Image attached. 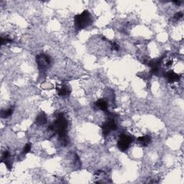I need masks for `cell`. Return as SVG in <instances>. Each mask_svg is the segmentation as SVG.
Returning <instances> with one entry per match:
<instances>
[{"label": "cell", "mask_w": 184, "mask_h": 184, "mask_svg": "<svg viewBox=\"0 0 184 184\" xmlns=\"http://www.w3.org/2000/svg\"><path fill=\"white\" fill-rule=\"evenodd\" d=\"M67 127H68V122L65 118L63 114H58L57 119L54 123L50 125L49 128L51 130L55 131L59 135V138L61 139L63 143L67 145L68 143V137H67Z\"/></svg>", "instance_id": "1"}, {"label": "cell", "mask_w": 184, "mask_h": 184, "mask_svg": "<svg viewBox=\"0 0 184 184\" xmlns=\"http://www.w3.org/2000/svg\"><path fill=\"white\" fill-rule=\"evenodd\" d=\"M92 23L91 14L88 10L83 11L81 14L74 17V26L78 30L84 29Z\"/></svg>", "instance_id": "2"}, {"label": "cell", "mask_w": 184, "mask_h": 184, "mask_svg": "<svg viewBox=\"0 0 184 184\" xmlns=\"http://www.w3.org/2000/svg\"><path fill=\"white\" fill-rule=\"evenodd\" d=\"M133 139L132 137L129 136L127 135H120V140H119L117 143V147L119 150L121 151H126L129 148L130 145L133 143Z\"/></svg>", "instance_id": "3"}, {"label": "cell", "mask_w": 184, "mask_h": 184, "mask_svg": "<svg viewBox=\"0 0 184 184\" xmlns=\"http://www.w3.org/2000/svg\"><path fill=\"white\" fill-rule=\"evenodd\" d=\"M36 61L40 70H46L51 64V58L48 55L46 54H41L37 56Z\"/></svg>", "instance_id": "4"}, {"label": "cell", "mask_w": 184, "mask_h": 184, "mask_svg": "<svg viewBox=\"0 0 184 184\" xmlns=\"http://www.w3.org/2000/svg\"><path fill=\"white\" fill-rule=\"evenodd\" d=\"M101 128H102V133L104 135H106L108 134H109L111 132L116 130L117 129V126L114 120H111L106 122L104 124Z\"/></svg>", "instance_id": "5"}, {"label": "cell", "mask_w": 184, "mask_h": 184, "mask_svg": "<svg viewBox=\"0 0 184 184\" xmlns=\"http://www.w3.org/2000/svg\"><path fill=\"white\" fill-rule=\"evenodd\" d=\"M165 76H166V78L168 79V81L170 82V83L179 81V80H180V76L178 74H177V73H175L173 71L167 72L166 74H165Z\"/></svg>", "instance_id": "6"}, {"label": "cell", "mask_w": 184, "mask_h": 184, "mask_svg": "<svg viewBox=\"0 0 184 184\" xmlns=\"http://www.w3.org/2000/svg\"><path fill=\"white\" fill-rule=\"evenodd\" d=\"M57 91L60 96H67L71 93V89L69 88V86L67 85H62V86H58Z\"/></svg>", "instance_id": "7"}, {"label": "cell", "mask_w": 184, "mask_h": 184, "mask_svg": "<svg viewBox=\"0 0 184 184\" xmlns=\"http://www.w3.org/2000/svg\"><path fill=\"white\" fill-rule=\"evenodd\" d=\"M96 106L100 109L101 110H102L104 112H107L108 109V104L105 100L104 99H99L95 103Z\"/></svg>", "instance_id": "8"}, {"label": "cell", "mask_w": 184, "mask_h": 184, "mask_svg": "<svg viewBox=\"0 0 184 184\" xmlns=\"http://www.w3.org/2000/svg\"><path fill=\"white\" fill-rule=\"evenodd\" d=\"M47 122V116L46 114L44 112H41L38 115L36 119V122L38 124V125H42L46 124Z\"/></svg>", "instance_id": "9"}, {"label": "cell", "mask_w": 184, "mask_h": 184, "mask_svg": "<svg viewBox=\"0 0 184 184\" xmlns=\"http://www.w3.org/2000/svg\"><path fill=\"white\" fill-rule=\"evenodd\" d=\"M138 141L143 146H147L148 144H150V141H151V138L149 135H145L143 137H140L138 139Z\"/></svg>", "instance_id": "10"}, {"label": "cell", "mask_w": 184, "mask_h": 184, "mask_svg": "<svg viewBox=\"0 0 184 184\" xmlns=\"http://www.w3.org/2000/svg\"><path fill=\"white\" fill-rule=\"evenodd\" d=\"M14 111V106H11L9 109L6 110H1V116L2 118H7L9 116H11L12 114L13 113Z\"/></svg>", "instance_id": "11"}, {"label": "cell", "mask_w": 184, "mask_h": 184, "mask_svg": "<svg viewBox=\"0 0 184 184\" xmlns=\"http://www.w3.org/2000/svg\"><path fill=\"white\" fill-rule=\"evenodd\" d=\"M30 150H31V144L30 143L26 144V145L25 146V148H23L22 153L26 154V153H29V152L30 151Z\"/></svg>", "instance_id": "12"}, {"label": "cell", "mask_w": 184, "mask_h": 184, "mask_svg": "<svg viewBox=\"0 0 184 184\" xmlns=\"http://www.w3.org/2000/svg\"><path fill=\"white\" fill-rule=\"evenodd\" d=\"M182 17H183V13L180 12H177L176 14H175V15H174V19L178 20H180Z\"/></svg>", "instance_id": "13"}, {"label": "cell", "mask_w": 184, "mask_h": 184, "mask_svg": "<svg viewBox=\"0 0 184 184\" xmlns=\"http://www.w3.org/2000/svg\"><path fill=\"white\" fill-rule=\"evenodd\" d=\"M110 43H111L113 50H114V51H119V49H120V46L117 44V43H115V42L114 43H112V42H110Z\"/></svg>", "instance_id": "14"}, {"label": "cell", "mask_w": 184, "mask_h": 184, "mask_svg": "<svg viewBox=\"0 0 184 184\" xmlns=\"http://www.w3.org/2000/svg\"><path fill=\"white\" fill-rule=\"evenodd\" d=\"M174 3H175V4H180V1H173Z\"/></svg>", "instance_id": "15"}]
</instances>
